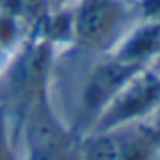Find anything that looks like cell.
<instances>
[{"label":"cell","mask_w":160,"mask_h":160,"mask_svg":"<svg viewBox=\"0 0 160 160\" xmlns=\"http://www.w3.org/2000/svg\"><path fill=\"white\" fill-rule=\"evenodd\" d=\"M134 72H138V67L128 65L126 61H121L112 52L104 54V58L89 72L87 82L82 87V93H80L82 117H84L87 128H91V123L102 112V108L115 98V93L123 87V82L130 78Z\"/></svg>","instance_id":"cell-5"},{"label":"cell","mask_w":160,"mask_h":160,"mask_svg":"<svg viewBox=\"0 0 160 160\" xmlns=\"http://www.w3.org/2000/svg\"><path fill=\"white\" fill-rule=\"evenodd\" d=\"M24 158L22 160H80L82 132L67 126L52 108L48 91L32 102L22 117Z\"/></svg>","instance_id":"cell-2"},{"label":"cell","mask_w":160,"mask_h":160,"mask_svg":"<svg viewBox=\"0 0 160 160\" xmlns=\"http://www.w3.org/2000/svg\"><path fill=\"white\" fill-rule=\"evenodd\" d=\"M0 160H20L15 147V134L11 128L9 110L0 104Z\"/></svg>","instance_id":"cell-6"},{"label":"cell","mask_w":160,"mask_h":160,"mask_svg":"<svg viewBox=\"0 0 160 160\" xmlns=\"http://www.w3.org/2000/svg\"><path fill=\"white\" fill-rule=\"evenodd\" d=\"M149 121H152V126L160 132V102H158V106H156V110H154V115H152V119H149Z\"/></svg>","instance_id":"cell-8"},{"label":"cell","mask_w":160,"mask_h":160,"mask_svg":"<svg viewBox=\"0 0 160 160\" xmlns=\"http://www.w3.org/2000/svg\"><path fill=\"white\" fill-rule=\"evenodd\" d=\"M132 24L128 0H76L69 11V39L91 52L108 54Z\"/></svg>","instance_id":"cell-1"},{"label":"cell","mask_w":160,"mask_h":160,"mask_svg":"<svg viewBox=\"0 0 160 160\" xmlns=\"http://www.w3.org/2000/svg\"><path fill=\"white\" fill-rule=\"evenodd\" d=\"M48 2V7H56V9H63V7H69V4H74L76 0H46Z\"/></svg>","instance_id":"cell-7"},{"label":"cell","mask_w":160,"mask_h":160,"mask_svg":"<svg viewBox=\"0 0 160 160\" xmlns=\"http://www.w3.org/2000/svg\"><path fill=\"white\" fill-rule=\"evenodd\" d=\"M160 102V67L149 65L134 72L102 108L89 130H108L134 121H149Z\"/></svg>","instance_id":"cell-4"},{"label":"cell","mask_w":160,"mask_h":160,"mask_svg":"<svg viewBox=\"0 0 160 160\" xmlns=\"http://www.w3.org/2000/svg\"><path fill=\"white\" fill-rule=\"evenodd\" d=\"M80 160H160V132L152 121H134L80 136Z\"/></svg>","instance_id":"cell-3"}]
</instances>
